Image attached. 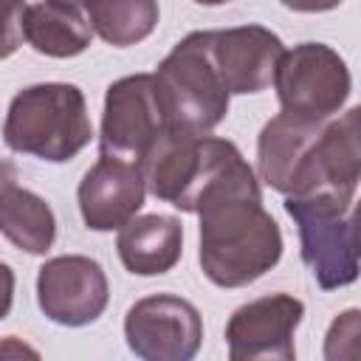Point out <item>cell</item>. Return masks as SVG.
Instances as JSON below:
<instances>
[{"label":"cell","mask_w":361,"mask_h":361,"mask_svg":"<svg viewBox=\"0 0 361 361\" xmlns=\"http://www.w3.org/2000/svg\"><path fill=\"white\" fill-rule=\"evenodd\" d=\"M197 217V259L212 285L245 288L282 259L279 223L265 212L259 178L245 158L209 186Z\"/></svg>","instance_id":"cell-1"},{"label":"cell","mask_w":361,"mask_h":361,"mask_svg":"<svg viewBox=\"0 0 361 361\" xmlns=\"http://www.w3.org/2000/svg\"><path fill=\"white\" fill-rule=\"evenodd\" d=\"M93 138L85 93L68 82H39L23 87L6 113L3 141L11 152L48 164L76 158Z\"/></svg>","instance_id":"cell-2"},{"label":"cell","mask_w":361,"mask_h":361,"mask_svg":"<svg viewBox=\"0 0 361 361\" xmlns=\"http://www.w3.org/2000/svg\"><path fill=\"white\" fill-rule=\"evenodd\" d=\"M240 158L243 152L228 138L169 127L141 161V169L149 195L180 212L197 214L209 186Z\"/></svg>","instance_id":"cell-3"},{"label":"cell","mask_w":361,"mask_h":361,"mask_svg":"<svg viewBox=\"0 0 361 361\" xmlns=\"http://www.w3.org/2000/svg\"><path fill=\"white\" fill-rule=\"evenodd\" d=\"M350 197L319 189L285 197V212L299 228V254L322 290L353 285L361 274V254L350 231Z\"/></svg>","instance_id":"cell-4"},{"label":"cell","mask_w":361,"mask_h":361,"mask_svg":"<svg viewBox=\"0 0 361 361\" xmlns=\"http://www.w3.org/2000/svg\"><path fill=\"white\" fill-rule=\"evenodd\" d=\"M155 76L164 90L172 127L212 133L226 118L231 93L212 62L209 31H192L175 42V48L158 62Z\"/></svg>","instance_id":"cell-5"},{"label":"cell","mask_w":361,"mask_h":361,"mask_svg":"<svg viewBox=\"0 0 361 361\" xmlns=\"http://www.w3.org/2000/svg\"><path fill=\"white\" fill-rule=\"evenodd\" d=\"M172 127L164 90L155 73H130L104 93L99 152L141 164L158 138Z\"/></svg>","instance_id":"cell-6"},{"label":"cell","mask_w":361,"mask_h":361,"mask_svg":"<svg viewBox=\"0 0 361 361\" xmlns=\"http://www.w3.org/2000/svg\"><path fill=\"white\" fill-rule=\"evenodd\" d=\"M274 87L285 113L307 121H327L347 104L353 76L347 62L330 45L299 42L282 54Z\"/></svg>","instance_id":"cell-7"},{"label":"cell","mask_w":361,"mask_h":361,"mask_svg":"<svg viewBox=\"0 0 361 361\" xmlns=\"http://www.w3.org/2000/svg\"><path fill=\"white\" fill-rule=\"evenodd\" d=\"M124 338L144 361H189L203 344V319L189 299L152 293L127 310Z\"/></svg>","instance_id":"cell-8"},{"label":"cell","mask_w":361,"mask_h":361,"mask_svg":"<svg viewBox=\"0 0 361 361\" xmlns=\"http://www.w3.org/2000/svg\"><path fill=\"white\" fill-rule=\"evenodd\" d=\"M110 299L104 268L85 254H59L39 265L37 305L54 324L85 327L93 324Z\"/></svg>","instance_id":"cell-9"},{"label":"cell","mask_w":361,"mask_h":361,"mask_svg":"<svg viewBox=\"0 0 361 361\" xmlns=\"http://www.w3.org/2000/svg\"><path fill=\"white\" fill-rule=\"evenodd\" d=\"M305 316V302L290 293H268L240 305L226 322L231 361H293V333Z\"/></svg>","instance_id":"cell-10"},{"label":"cell","mask_w":361,"mask_h":361,"mask_svg":"<svg viewBox=\"0 0 361 361\" xmlns=\"http://www.w3.org/2000/svg\"><path fill=\"white\" fill-rule=\"evenodd\" d=\"M212 62L231 96L259 93L274 82L276 65L285 54L282 39L257 23L209 31Z\"/></svg>","instance_id":"cell-11"},{"label":"cell","mask_w":361,"mask_h":361,"mask_svg":"<svg viewBox=\"0 0 361 361\" xmlns=\"http://www.w3.org/2000/svg\"><path fill=\"white\" fill-rule=\"evenodd\" d=\"M147 192L141 164L102 155L76 189L82 223L90 231H118L141 212Z\"/></svg>","instance_id":"cell-12"},{"label":"cell","mask_w":361,"mask_h":361,"mask_svg":"<svg viewBox=\"0 0 361 361\" xmlns=\"http://www.w3.org/2000/svg\"><path fill=\"white\" fill-rule=\"evenodd\" d=\"M358 183H361V104L322 124L307 152L299 195L327 189L353 200Z\"/></svg>","instance_id":"cell-13"},{"label":"cell","mask_w":361,"mask_h":361,"mask_svg":"<svg viewBox=\"0 0 361 361\" xmlns=\"http://www.w3.org/2000/svg\"><path fill=\"white\" fill-rule=\"evenodd\" d=\"M324 121H307L290 113H276L268 118L257 138V169L274 192L290 197L302 192L305 164L310 144Z\"/></svg>","instance_id":"cell-14"},{"label":"cell","mask_w":361,"mask_h":361,"mask_svg":"<svg viewBox=\"0 0 361 361\" xmlns=\"http://www.w3.org/2000/svg\"><path fill=\"white\" fill-rule=\"evenodd\" d=\"M116 251L121 265L135 276L169 274L183 254V226L172 214H135L118 228Z\"/></svg>","instance_id":"cell-15"},{"label":"cell","mask_w":361,"mask_h":361,"mask_svg":"<svg viewBox=\"0 0 361 361\" xmlns=\"http://www.w3.org/2000/svg\"><path fill=\"white\" fill-rule=\"evenodd\" d=\"M0 228L11 245L34 257L45 254L56 240V217L51 206L14 180L8 161L3 164L0 178Z\"/></svg>","instance_id":"cell-16"},{"label":"cell","mask_w":361,"mask_h":361,"mask_svg":"<svg viewBox=\"0 0 361 361\" xmlns=\"http://www.w3.org/2000/svg\"><path fill=\"white\" fill-rule=\"evenodd\" d=\"M93 25L87 14L65 0H39L25 6L23 14V39L45 56L71 59L87 51L93 39Z\"/></svg>","instance_id":"cell-17"},{"label":"cell","mask_w":361,"mask_h":361,"mask_svg":"<svg viewBox=\"0 0 361 361\" xmlns=\"http://www.w3.org/2000/svg\"><path fill=\"white\" fill-rule=\"evenodd\" d=\"M158 0H93L87 20L93 31L113 48H130L147 39L158 25Z\"/></svg>","instance_id":"cell-18"},{"label":"cell","mask_w":361,"mask_h":361,"mask_svg":"<svg viewBox=\"0 0 361 361\" xmlns=\"http://www.w3.org/2000/svg\"><path fill=\"white\" fill-rule=\"evenodd\" d=\"M324 358L327 361H361V310H341L324 333Z\"/></svg>","instance_id":"cell-19"},{"label":"cell","mask_w":361,"mask_h":361,"mask_svg":"<svg viewBox=\"0 0 361 361\" xmlns=\"http://www.w3.org/2000/svg\"><path fill=\"white\" fill-rule=\"evenodd\" d=\"M23 14H25V3L23 0H11L8 3V28H6V51H3V56H8L14 51V28L23 37Z\"/></svg>","instance_id":"cell-20"},{"label":"cell","mask_w":361,"mask_h":361,"mask_svg":"<svg viewBox=\"0 0 361 361\" xmlns=\"http://www.w3.org/2000/svg\"><path fill=\"white\" fill-rule=\"evenodd\" d=\"M279 3L299 14H322V11H333L341 0H279Z\"/></svg>","instance_id":"cell-21"},{"label":"cell","mask_w":361,"mask_h":361,"mask_svg":"<svg viewBox=\"0 0 361 361\" xmlns=\"http://www.w3.org/2000/svg\"><path fill=\"white\" fill-rule=\"evenodd\" d=\"M347 217H350V231H353L355 248H358V254H361V197H353Z\"/></svg>","instance_id":"cell-22"},{"label":"cell","mask_w":361,"mask_h":361,"mask_svg":"<svg viewBox=\"0 0 361 361\" xmlns=\"http://www.w3.org/2000/svg\"><path fill=\"white\" fill-rule=\"evenodd\" d=\"M65 3H71V6H76V8H82V11L87 14V6H90L93 0H65Z\"/></svg>","instance_id":"cell-23"},{"label":"cell","mask_w":361,"mask_h":361,"mask_svg":"<svg viewBox=\"0 0 361 361\" xmlns=\"http://www.w3.org/2000/svg\"><path fill=\"white\" fill-rule=\"evenodd\" d=\"M200 6H223V3H231V0H195Z\"/></svg>","instance_id":"cell-24"}]
</instances>
